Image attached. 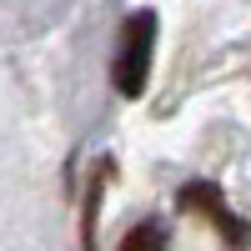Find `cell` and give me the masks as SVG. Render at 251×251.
<instances>
[{
  "mask_svg": "<svg viewBox=\"0 0 251 251\" xmlns=\"http://www.w3.org/2000/svg\"><path fill=\"white\" fill-rule=\"evenodd\" d=\"M151 55H156V10H131L121 25V50H116V66L111 80L126 100H136L151 80Z\"/></svg>",
  "mask_w": 251,
  "mask_h": 251,
  "instance_id": "1",
  "label": "cell"
},
{
  "mask_svg": "<svg viewBox=\"0 0 251 251\" xmlns=\"http://www.w3.org/2000/svg\"><path fill=\"white\" fill-rule=\"evenodd\" d=\"M176 206H181V211H191V216H206V221H211V231L231 246V251H251V221L236 216L231 206H226L221 186L191 181V186H181V191H176Z\"/></svg>",
  "mask_w": 251,
  "mask_h": 251,
  "instance_id": "2",
  "label": "cell"
},
{
  "mask_svg": "<svg viewBox=\"0 0 251 251\" xmlns=\"http://www.w3.org/2000/svg\"><path fill=\"white\" fill-rule=\"evenodd\" d=\"M166 246H171V236H166V226L156 216H146L141 226H131L126 241H121V251H166Z\"/></svg>",
  "mask_w": 251,
  "mask_h": 251,
  "instance_id": "3",
  "label": "cell"
}]
</instances>
